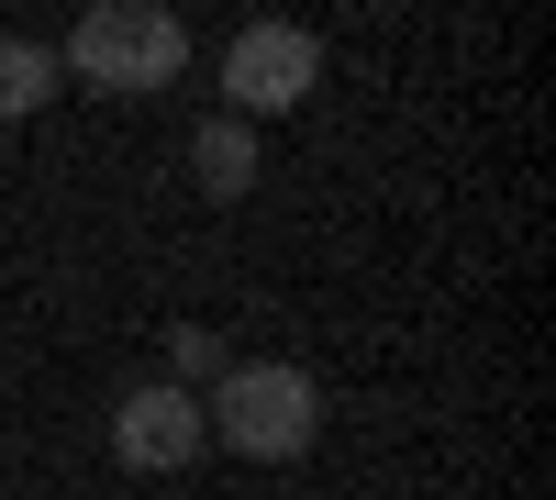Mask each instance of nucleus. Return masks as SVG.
Returning <instances> with one entry per match:
<instances>
[{"label":"nucleus","mask_w":556,"mask_h":500,"mask_svg":"<svg viewBox=\"0 0 556 500\" xmlns=\"http://www.w3.org/2000/svg\"><path fill=\"white\" fill-rule=\"evenodd\" d=\"M201 434L223 445V457H245V467H290L323 434V389H312V368L245 356V368H223V389L201 400Z\"/></svg>","instance_id":"nucleus-1"},{"label":"nucleus","mask_w":556,"mask_h":500,"mask_svg":"<svg viewBox=\"0 0 556 500\" xmlns=\"http://www.w3.org/2000/svg\"><path fill=\"white\" fill-rule=\"evenodd\" d=\"M178 56H190L178 12H156V0H101V12H78L56 67H78L89 89H112V101H146V89L178 78Z\"/></svg>","instance_id":"nucleus-2"},{"label":"nucleus","mask_w":556,"mask_h":500,"mask_svg":"<svg viewBox=\"0 0 556 500\" xmlns=\"http://www.w3.org/2000/svg\"><path fill=\"white\" fill-rule=\"evenodd\" d=\"M323 89V34L312 23H245L223 44V101L235 112H301Z\"/></svg>","instance_id":"nucleus-3"},{"label":"nucleus","mask_w":556,"mask_h":500,"mask_svg":"<svg viewBox=\"0 0 556 500\" xmlns=\"http://www.w3.org/2000/svg\"><path fill=\"white\" fill-rule=\"evenodd\" d=\"M201 445H212V434H201V400H190V389L146 379V389H123V400H112V457H123V467L167 478V467H190Z\"/></svg>","instance_id":"nucleus-4"},{"label":"nucleus","mask_w":556,"mask_h":500,"mask_svg":"<svg viewBox=\"0 0 556 500\" xmlns=\"http://www.w3.org/2000/svg\"><path fill=\"white\" fill-rule=\"evenodd\" d=\"M56 78H67V67H56V44H23V34H12V44H0V123L45 112V101H56Z\"/></svg>","instance_id":"nucleus-5"},{"label":"nucleus","mask_w":556,"mask_h":500,"mask_svg":"<svg viewBox=\"0 0 556 500\" xmlns=\"http://www.w3.org/2000/svg\"><path fill=\"white\" fill-rule=\"evenodd\" d=\"M190 156H201V190H212V201H235L245 178H256V133H245V123H201V145H190Z\"/></svg>","instance_id":"nucleus-6"},{"label":"nucleus","mask_w":556,"mask_h":500,"mask_svg":"<svg viewBox=\"0 0 556 500\" xmlns=\"http://www.w3.org/2000/svg\"><path fill=\"white\" fill-rule=\"evenodd\" d=\"M167 356H178V379H167V389H190V379H223V345H212V334H178Z\"/></svg>","instance_id":"nucleus-7"}]
</instances>
